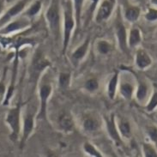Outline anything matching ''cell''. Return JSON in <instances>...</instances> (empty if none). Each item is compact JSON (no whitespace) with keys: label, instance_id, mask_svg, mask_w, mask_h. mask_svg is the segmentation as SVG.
<instances>
[{"label":"cell","instance_id":"cell-13","mask_svg":"<svg viewBox=\"0 0 157 157\" xmlns=\"http://www.w3.org/2000/svg\"><path fill=\"white\" fill-rule=\"evenodd\" d=\"M59 127L65 132H71L74 129V120L69 113H64L60 115L59 119Z\"/></svg>","mask_w":157,"mask_h":157},{"label":"cell","instance_id":"cell-29","mask_svg":"<svg viewBox=\"0 0 157 157\" xmlns=\"http://www.w3.org/2000/svg\"><path fill=\"white\" fill-rule=\"evenodd\" d=\"M157 107V91L153 94V95L151 96L149 100L148 105L146 106V109L148 112H153Z\"/></svg>","mask_w":157,"mask_h":157},{"label":"cell","instance_id":"cell-19","mask_svg":"<svg viewBox=\"0 0 157 157\" xmlns=\"http://www.w3.org/2000/svg\"><path fill=\"white\" fill-rule=\"evenodd\" d=\"M74 2V11H75V21H76V26L77 29H79L81 24V16H82V10L83 6L84 0H73Z\"/></svg>","mask_w":157,"mask_h":157},{"label":"cell","instance_id":"cell-35","mask_svg":"<svg viewBox=\"0 0 157 157\" xmlns=\"http://www.w3.org/2000/svg\"><path fill=\"white\" fill-rule=\"evenodd\" d=\"M150 3L155 6H157V0H150Z\"/></svg>","mask_w":157,"mask_h":157},{"label":"cell","instance_id":"cell-24","mask_svg":"<svg viewBox=\"0 0 157 157\" xmlns=\"http://www.w3.org/2000/svg\"><path fill=\"white\" fill-rule=\"evenodd\" d=\"M83 150H84L85 153H87L89 155L91 156H94V157H101L102 155L99 151H98L96 148L94 146L93 144H91L89 142H86L83 144Z\"/></svg>","mask_w":157,"mask_h":157},{"label":"cell","instance_id":"cell-7","mask_svg":"<svg viewBox=\"0 0 157 157\" xmlns=\"http://www.w3.org/2000/svg\"><path fill=\"white\" fill-rule=\"evenodd\" d=\"M115 0H102L97 10L95 20L98 23L107 20L113 13Z\"/></svg>","mask_w":157,"mask_h":157},{"label":"cell","instance_id":"cell-30","mask_svg":"<svg viewBox=\"0 0 157 157\" xmlns=\"http://www.w3.org/2000/svg\"><path fill=\"white\" fill-rule=\"evenodd\" d=\"M147 133L149 135L150 140L153 142L155 144L157 145V127L156 126H149L147 127Z\"/></svg>","mask_w":157,"mask_h":157},{"label":"cell","instance_id":"cell-4","mask_svg":"<svg viewBox=\"0 0 157 157\" xmlns=\"http://www.w3.org/2000/svg\"><path fill=\"white\" fill-rule=\"evenodd\" d=\"M50 62L44 56L42 52L36 51L34 53L31 66H30V78L33 82H36L43 71L50 66Z\"/></svg>","mask_w":157,"mask_h":157},{"label":"cell","instance_id":"cell-34","mask_svg":"<svg viewBox=\"0 0 157 157\" xmlns=\"http://www.w3.org/2000/svg\"><path fill=\"white\" fill-rule=\"evenodd\" d=\"M3 10H4V2L2 0H0V14L2 13Z\"/></svg>","mask_w":157,"mask_h":157},{"label":"cell","instance_id":"cell-10","mask_svg":"<svg viewBox=\"0 0 157 157\" xmlns=\"http://www.w3.org/2000/svg\"><path fill=\"white\" fill-rule=\"evenodd\" d=\"M106 129H107V132L108 135L110 136L113 140L116 143V144L120 145L122 144V139L120 137V134H119V130L117 129L116 124H115V118L114 114L110 115V117L106 118Z\"/></svg>","mask_w":157,"mask_h":157},{"label":"cell","instance_id":"cell-15","mask_svg":"<svg viewBox=\"0 0 157 157\" xmlns=\"http://www.w3.org/2000/svg\"><path fill=\"white\" fill-rule=\"evenodd\" d=\"M89 42H90V38H87V40H85L84 42L81 45L80 47H77V49L75 50V52L72 53V59L75 61H80L82 60L86 55L88 49L89 47Z\"/></svg>","mask_w":157,"mask_h":157},{"label":"cell","instance_id":"cell-16","mask_svg":"<svg viewBox=\"0 0 157 157\" xmlns=\"http://www.w3.org/2000/svg\"><path fill=\"white\" fill-rule=\"evenodd\" d=\"M141 10L137 6H128L124 11V17L130 22H135L140 17Z\"/></svg>","mask_w":157,"mask_h":157},{"label":"cell","instance_id":"cell-31","mask_svg":"<svg viewBox=\"0 0 157 157\" xmlns=\"http://www.w3.org/2000/svg\"><path fill=\"white\" fill-rule=\"evenodd\" d=\"M145 18L149 21H157V9L149 8L145 14Z\"/></svg>","mask_w":157,"mask_h":157},{"label":"cell","instance_id":"cell-5","mask_svg":"<svg viewBox=\"0 0 157 157\" xmlns=\"http://www.w3.org/2000/svg\"><path fill=\"white\" fill-rule=\"evenodd\" d=\"M52 92V85L49 82H42L40 86V113L37 115L38 119H45L47 118V101L49 100V97L51 96Z\"/></svg>","mask_w":157,"mask_h":157},{"label":"cell","instance_id":"cell-14","mask_svg":"<svg viewBox=\"0 0 157 157\" xmlns=\"http://www.w3.org/2000/svg\"><path fill=\"white\" fill-rule=\"evenodd\" d=\"M142 41V34L139 29L137 28H133L130 31L129 34V38H128V46L133 48L138 46Z\"/></svg>","mask_w":157,"mask_h":157},{"label":"cell","instance_id":"cell-23","mask_svg":"<svg viewBox=\"0 0 157 157\" xmlns=\"http://www.w3.org/2000/svg\"><path fill=\"white\" fill-rule=\"evenodd\" d=\"M41 5H42L41 1H40V0L35 1L34 4H32L29 8L28 9V10L26 11L25 15L29 17H35V16L40 12V10H41Z\"/></svg>","mask_w":157,"mask_h":157},{"label":"cell","instance_id":"cell-20","mask_svg":"<svg viewBox=\"0 0 157 157\" xmlns=\"http://www.w3.org/2000/svg\"><path fill=\"white\" fill-rule=\"evenodd\" d=\"M119 130L122 136L125 138H129L132 136V127L129 121L126 119H122L119 123Z\"/></svg>","mask_w":157,"mask_h":157},{"label":"cell","instance_id":"cell-8","mask_svg":"<svg viewBox=\"0 0 157 157\" xmlns=\"http://www.w3.org/2000/svg\"><path fill=\"white\" fill-rule=\"evenodd\" d=\"M29 1L30 0H20L17 2V4H14L12 7L9 9L7 12L0 18V27L6 24L12 18L17 17V15H19L25 9L26 5L28 4Z\"/></svg>","mask_w":157,"mask_h":157},{"label":"cell","instance_id":"cell-18","mask_svg":"<svg viewBox=\"0 0 157 157\" xmlns=\"http://www.w3.org/2000/svg\"><path fill=\"white\" fill-rule=\"evenodd\" d=\"M118 81H119V73L116 71L109 81L108 87H107V94H108L109 98L112 100L114 99L117 87H118Z\"/></svg>","mask_w":157,"mask_h":157},{"label":"cell","instance_id":"cell-33","mask_svg":"<svg viewBox=\"0 0 157 157\" xmlns=\"http://www.w3.org/2000/svg\"><path fill=\"white\" fill-rule=\"evenodd\" d=\"M5 84H4V80L0 81V96H3L5 93Z\"/></svg>","mask_w":157,"mask_h":157},{"label":"cell","instance_id":"cell-21","mask_svg":"<svg viewBox=\"0 0 157 157\" xmlns=\"http://www.w3.org/2000/svg\"><path fill=\"white\" fill-rule=\"evenodd\" d=\"M82 126H83V129H84L85 132H93L97 131L99 127H100V124H99L98 120H96L95 119H94V118H87L83 121Z\"/></svg>","mask_w":157,"mask_h":157},{"label":"cell","instance_id":"cell-2","mask_svg":"<svg viewBox=\"0 0 157 157\" xmlns=\"http://www.w3.org/2000/svg\"><path fill=\"white\" fill-rule=\"evenodd\" d=\"M46 18L52 34L58 38L59 36L60 31V11L59 5L57 0H52L47 9Z\"/></svg>","mask_w":157,"mask_h":157},{"label":"cell","instance_id":"cell-11","mask_svg":"<svg viewBox=\"0 0 157 157\" xmlns=\"http://www.w3.org/2000/svg\"><path fill=\"white\" fill-rule=\"evenodd\" d=\"M29 21L27 19H19V20H16V21H10L7 25L4 28V29L1 31V34H8L17 32L19 30L24 29H27L29 26Z\"/></svg>","mask_w":157,"mask_h":157},{"label":"cell","instance_id":"cell-26","mask_svg":"<svg viewBox=\"0 0 157 157\" xmlns=\"http://www.w3.org/2000/svg\"><path fill=\"white\" fill-rule=\"evenodd\" d=\"M97 49L100 53L101 54H108L111 52L112 47H111L110 43L106 40H100L97 44Z\"/></svg>","mask_w":157,"mask_h":157},{"label":"cell","instance_id":"cell-28","mask_svg":"<svg viewBox=\"0 0 157 157\" xmlns=\"http://www.w3.org/2000/svg\"><path fill=\"white\" fill-rule=\"evenodd\" d=\"M99 88V82L95 78H91L86 82L85 83V89L89 92H94Z\"/></svg>","mask_w":157,"mask_h":157},{"label":"cell","instance_id":"cell-17","mask_svg":"<svg viewBox=\"0 0 157 157\" xmlns=\"http://www.w3.org/2000/svg\"><path fill=\"white\" fill-rule=\"evenodd\" d=\"M120 94L125 100H131L134 93V87L131 82H121L119 87Z\"/></svg>","mask_w":157,"mask_h":157},{"label":"cell","instance_id":"cell-3","mask_svg":"<svg viewBox=\"0 0 157 157\" xmlns=\"http://www.w3.org/2000/svg\"><path fill=\"white\" fill-rule=\"evenodd\" d=\"M20 118H21V105L18 104L17 106L11 108L6 115V123L10 128V139L16 142L20 133Z\"/></svg>","mask_w":157,"mask_h":157},{"label":"cell","instance_id":"cell-1","mask_svg":"<svg viewBox=\"0 0 157 157\" xmlns=\"http://www.w3.org/2000/svg\"><path fill=\"white\" fill-rule=\"evenodd\" d=\"M76 24L75 16L73 15L71 0H67L64 3V36H63V53H64L71 36V32Z\"/></svg>","mask_w":157,"mask_h":157},{"label":"cell","instance_id":"cell-32","mask_svg":"<svg viewBox=\"0 0 157 157\" xmlns=\"http://www.w3.org/2000/svg\"><path fill=\"white\" fill-rule=\"evenodd\" d=\"M99 0H89V17L92 16V14L94 11V10L97 6Z\"/></svg>","mask_w":157,"mask_h":157},{"label":"cell","instance_id":"cell-12","mask_svg":"<svg viewBox=\"0 0 157 157\" xmlns=\"http://www.w3.org/2000/svg\"><path fill=\"white\" fill-rule=\"evenodd\" d=\"M152 64V59L149 53L144 49H139L136 53V64L137 68L144 70L149 67Z\"/></svg>","mask_w":157,"mask_h":157},{"label":"cell","instance_id":"cell-25","mask_svg":"<svg viewBox=\"0 0 157 157\" xmlns=\"http://www.w3.org/2000/svg\"><path fill=\"white\" fill-rule=\"evenodd\" d=\"M71 82V74L67 72H62L59 74V84L61 89H68Z\"/></svg>","mask_w":157,"mask_h":157},{"label":"cell","instance_id":"cell-9","mask_svg":"<svg viewBox=\"0 0 157 157\" xmlns=\"http://www.w3.org/2000/svg\"><path fill=\"white\" fill-rule=\"evenodd\" d=\"M116 29V35L119 42V47L120 50L125 53L128 52V43H127V32L126 29L121 21H118L115 25Z\"/></svg>","mask_w":157,"mask_h":157},{"label":"cell","instance_id":"cell-27","mask_svg":"<svg viewBox=\"0 0 157 157\" xmlns=\"http://www.w3.org/2000/svg\"><path fill=\"white\" fill-rule=\"evenodd\" d=\"M143 151H144L145 157H157L156 149L150 144H144Z\"/></svg>","mask_w":157,"mask_h":157},{"label":"cell","instance_id":"cell-22","mask_svg":"<svg viewBox=\"0 0 157 157\" xmlns=\"http://www.w3.org/2000/svg\"><path fill=\"white\" fill-rule=\"evenodd\" d=\"M148 91H149V89H148L147 84L143 82H140L136 92V100L139 102H143L144 101H145V99L147 98V95H148Z\"/></svg>","mask_w":157,"mask_h":157},{"label":"cell","instance_id":"cell-6","mask_svg":"<svg viewBox=\"0 0 157 157\" xmlns=\"http://www.w3.org/2000/svg\"><path fill=\"white\" fill-rule=\"evenodd\" d=\"M34 110L29 106L26 110V113L23 118V128H22V135L21 139V148H22L31 133L34 131Z\"/></svg>","mask_w":157,"mask_h":157}]
</instances>
